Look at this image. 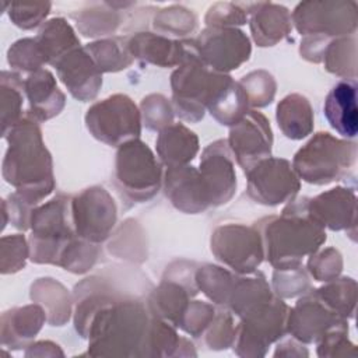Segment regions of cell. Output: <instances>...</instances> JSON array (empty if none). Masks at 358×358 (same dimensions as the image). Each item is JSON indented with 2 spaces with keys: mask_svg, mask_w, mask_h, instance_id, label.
<instances>
[{
  "mask_svg": "<svg viewBox=\"0 0 358 358\" xmlns=\"http://www.w3.org/2000/svg\"><path fill=\"white\" fill-rule=\"evenodd\" d=\"M85 50L90 53L98 69L103 71H117L131 63V55L126 39L112 38L88 43Z\"/></svg>",
  "mask_w": 358,
  "mask_h": 358,
  "instance_id": "f546056e",
  "label": "cell"
},
{
  "mask_svg": "<svg viewBox=\"0 0 358 358\" xmlns=\"http://www.w3.org/2000/svg\"><path fill=\"white\" fill-rule=\"evenodd\" d=\"M199 151V138L182 123L162 129L157 138V154L168 168L187 165Z\"/></svg>",
  "mask_w": 358,
  "mask_h": 358,
  "instance_id": "603a6c76",
  "label": "cell"
},
{
  "mask_svg": "<svg viewBox=\"0 0 358 358\" xmlns=\"http://www.w3.org/2000/svg\"><path fill=\"white\" fill-rule=\"evenodd\" d=\"M207 108L221 124L234 126L248 113L249 102L241 84L231 80Z\"/></svg>",
  "mask_w": 358,
  "mask_h": 358,
  "instance_id": "83f0119b",
  "label": "cell"
},
{
  "mask_svg": "<svg viewBox=\"0 0 358 358\" xmlns=\"http://www.w3.org/2000/svg\"><path fill=\"white\" fill-rule=\"evenodd\" d=\"M165 196L180 211L197 214L211 206L207 186L194 166L180 165L168 168L164 178Z\"/></svg>",
  "mask_w": 358,
  "mask_h": 358,
  "instance_id": "e0dca14e",
  "label": "cell"
},
{
  "mask_svg": "<svg viewBox=\"0 0 358 358\" xmlns=\"http://www.w3.org/2000/svg\"><path fill=\"white\" fill-rule=\"evenodd\" d=\"M70 196L59 194L46 204L34 208L29 227V257L34 263L60 266L67 248L77 236Z\"/></svg>",
  "mask_w": 358,
  "mask_h": 358,
  "instance_id": "277c9868",
  "label": "cell"
},
{
  "mask_svg": "<svg viewBox=\"0 0 358 358\" xmlns=\"http://www.w3.org/2000/svg\"><path fill=\"white\" fill-rule=\"evenodd\" d=\"M231 80V76L207 67L194 50L171 76L173 110L187 122H199L210 102Z\"/></svg>",
  "mask_w": 358,
  "mask_h": 358,
  "instance_id": "5b68a950",
  "label": "cell"
},
{
  "mask_svg": "<svg viewBox=\"0 0 358 358\" xmlns=\"http://www.w3.org/2000/svg\"><path fill=\"white\" fill-rule=\"evenodd\" d=\"M162 183L161 164L148 145L138 138L120 145L115 159V185L131 201H147Z\"/></svg>",
  "mask_w": 358,
  "mask_h": 358,
  "instance_id": "52a82bcc",
  "label": "cell"
},
{
  "mask_svg": "<svg viewBox=\"0 0 358 358\" xmlns=\"http://www.w3.org/2000/svg\"><path fill=\"white\" fill-rule=\"evenodd\" d=\"M29 256V246L25 245L22 235H10L1 238V273H15L25 266Z\"/></svg>",
  "mask_w": 358,
  "mask_h": 358,
  "instance_id": "d6a6232c",
  "label": "cell"
},
{
  "mask_svg": "<svg viewBox=\"0 0 358 358\" xmlns=\"http://www.w3.org/2000/svg\"><path fill=\"white\" fill-rule=\"evenodd\" d=\"M308 267L317 281H330L341 270L340 255L334 249H327L319 255L313 253Z\"/></svg>",
  "mask_w": 358,
  "mask_h": 358,
  "instance_id": "d590c367",
  "label": "cell"
},
{
  "mask_svg": "<svg viewBox=\"0 0 358 358\" xmlns=\"http://www.w3.org/2000/svg\"><path fill=\"white\" fill-rule=\"evenodd\" d=\"M150 323L140 301L106 295L92 313L83 337L90 340L91 355H144Z\"/></svg>",
  "mask_w": 358,
  "mask_h": 358,
  "instance_id": "3957f363",
  "label": "cell"
},
{
  "mask_svg": "<svg viewBox=\"0 0 358 358\" xmlns=\"http://www.w3.org/2000/svg\"><path fill=\"white\" fill-rule=\"evenodd\" d=\"M211 252L238 273H252L264 257L262 235L256 227L229 224L211 236Z\"/></svg>",
  "mask_w": 358,
  "mask_h": 358,
  "instance_id": "8fae6325",
  "label": "cell"
},
{
  "mask_svg": "<svg viewBox=\"0 0 358 358\" xmlns=\"http://www.w3.org/2000/svg\"><path fill=\"white\" fill-rule=\"evenodd\" d=\"M24 94L29 101V113L38 122L48 120L64 108V94L57 88L56 78L46 69L28 74L24 80Z\"/></svg>",
  "mask_w": 358,
  "mask_h": 358,
  "instance_id": "44dd1931",
  "label": "cell"
},
{
  "mask_svg": "<svg viewBox=\"0 0 358 358\" xmlns=\"http://www.w3.org/2000/svg\"><path fill=\"white\" fill-rule=\"evenodd\" d=\"M71 211L77 236L95 245L109 236L116 222V206L102 187L85 189L73 197Z\"/></svg>",
  "mask_w": 358,
  "mask_h": 358,
  "instance_id": "4fadbf2b",
  "label": "cell"
},
{
  "mask_svg": "<svg viewBox=\"0 0 358 358\" xmlns=\"http://www.w3.org/2000/svg\"><path fill=\"white\" fill-rule=\"evenodd\" d=\"M278 127L285 137L301 140L313 129V110L309 101L299 94L287 95L275 110Z\"/></svg>",
  "mask_w": 358,
  "mask_h": 358,
  "instance_id": "484cf974",
  "label": "cell"
},
{
  "mask_svg": "<svg viewBox=\"0 0 358 358\" xmlns=\"http://www.w3.org/2000/svg\"><path fill=\"white\" fill-rule=\"evenodd\" d=\"M309 214L323 228L327 227L333 231L347 228L354 224L355 215V196L350 189L336 187L315 199L308 200Z\"/></svg>",
  "mask_w": 358,
  "mask_h": 358,
  "instance_id": "7402d4cb",
  "label": "cell"
},
{
  "mask_svg": "<svg viewBox=\"0 0 358 358\" xmlns=\"http://www.w3.org/2000/svg\"><path fill=\"white\" fill-rule=\"evenodd\" d=\"M220 6L222 7V10L217 11L211 7L206 15V22L210 27H232L236 24H245L248 11L239 8V4L220 3Z\"/></svg>",
  "mask_w": 358,
  "mask_h": 358,
  "instance_id": "8d00e7d4",
  "label": "cell"
},
{
  "mask_svg": "<svg viewBox=\"0 0 358 358\" xmlns=\"http://www.w3.org/2000/svg\"><path fill=\"white\" fill-rule=\"evenodd\" d=\"M306 197L291 200L278 217L259 221L264 257L277 270L299 268L306 255H313L326 241L324 228L312 218Z\"/></svg>",
  "mask_w": 358,
  "mask_h": 358,
  "instance_id": "7a4b0ae2",
  "label": "cell"
},
{
  "mask_svg": "<svg viewBox=\"0 0 358 358\" xmlns=\"http://www.w3.org/2000/svg\"><path fill=\"white\" fill-rule=\"evenodd\" d=\"M126 42L133 57L159 67L180 66L196 50L193 41H172L151 32H138Z\"/></svg>",
  "mask_w": 358,
  "mask_h": 358,
  "instance_id": "d6986e66",
  "label": "cell"
},
{
  "mask_svg": "<svg viewBox=\"0 0 358 358\" xmlns=\"http://www.w3.org/2000/svg\"><path fill=\"white\" fill-rule=\"evenodd\" d=\"M35 42L45 59V63L52 66L71 50L80 48L78 38L63 18H53L48 21L41 28Z\"/></svg>",
  "mask_w": 358,
  "mask_h": 358,
  "instance_id": "4316f807",
  "label": "cell"
},
{
  "mask_svg": "<svg viewBox=\"0 0 358 358\" xmlns=\"http://www.w3.org/2000/svg\"><path fill=\"white\" fill-rule=\"evenodd\" d=\"M323 113L329 124L341 136L352 138L358 131L357 83L354 78L338 81L327 94Z\"/></svg>",
  "mask_w": 358,
  "mask_h": 358,
  "instance_id": "ffe728a7",
  "label": "cell"
},
{
  "mask_svg": "<svg viewBox=\"0 0 358 358\" xmlns=\"http://www.w3.org/2000/svg\"><path fill=\"white\" fill-rule=\"evenodd\" d=\"M144 122L150 130H162L172 124V106L162 95H150L141 103Z\"/></svg>",
  "mask_w": 358,
  "mask_h": 358,
  "instance_id": "836d02e7",
  "label": "cell"
},
{
  "mask_svg": "<svg viewBox=\"0 0 358 358\" xmlns=\"http://www.w3.org/2000/svg\"><path fill=\"white\" fill-rule=\"evenodd\" d=\"M245 173L249 197L264 206L291 201L301 186L292 165L284 158H264Z\"/></svg>",
  "mask_w": 358,
  "mask_h": 358,
  "instance_id": "30bf717a",
  "label": "cell"
},
{
  "mask_svg": "<svg viewBox=\"0 0 358 358\" xmlns=\"http://www.w3.org/2000/svg\"><path fill=\"white\" fill-rule=\"evenodd\" d=\"M45 322L43 310L29 305L4 312L1 316V341L8 348H21L28 340L36 336Z\"/></svg>",
  "mask_w": 358,
  "mask_h": 358,
  "instance_id": "d4e9b609",
  "label": "cell"
},
{
  "mask_svg": "<svg viewBox=\"0 0 358 358\" xmlns=\"http://www.w3.org/2000/svg\"><path fill=\"white\" fill-rule=\"evenodd\" d=\"M200 60L217 73L236 70L252 52L249 38L232 27H208L193 41Z\"/></svg>",
  "mask_w": 358,
  "mask_h": 358,
  "instance_id": "7c38bea8",
  "label": "cell"
},
{
  "mask_svg": "<svg viewBox=\"0 0 358 358\" xmlns=\"http://www.w3.org/2000/svg\"><path fill=\"white\" fill-rule=\"evenodd\" d=\"M8 63L20 71H35L42 69L45 59L35 42V38H25L17 41L7 52Z\"/></svg>",
  "mask_w": 358,
  "mask_h": 358,
  "instance_id": "1f68e13d",
  "label": "cell"
},
{
  "mask_svg": "<svg viewBox=\"0 0 358 358\" xmlns=\"http://www.w3.org/2000/svg\"><path fill=\"white\" fill-rule=\"evenodd\" d=\"M199 171L207 186L211 206H221L234 196L236 175L227 140H217L204 148Z\"/></svg>",
  "mask_w": 358,
  "mask_h": 358,
  "instance_id": "2e32d148",
  "label": "cell"
},
{
  "mask_svg": "<svg viewBox=\"0 0 358 358\" xmlns=\"http://www.w3.org/2000/svg\"><path fill=\"white\" fill-rule=\"evenodd\" d=\"M0 103H1V133L6 136L8 130L17 124L24 116V80L18 73L1 71L0 76Z\"/></svg>",
  "mask_w": 358,
  "mask_h": 358,
  "instance_id": "f1b7e54d",
  "label": "cell"
},
{
  "mask_svg": "<svg viewBox=\"0 0 358 358\" xmlns=\"http://www.w3.org/2000/svg\"><path fill=\"white\" fill-rule=\"evenodd\" d=\"M288 306L278 298L268 299L255 305L245 315L236 327L235 350L238 355H264L266 348L282 338L287 333Z\"/></svg>",
  "mask_w": 358,
  "mask_h": 358,
  "instance_id": "9c48e42d",
  "label": "cell"
},
{
  "mask_svg": "<svg viewBox=\"0 0 358 358\" xmlns=\"http://www.w3.org/2000/svg\"><path fill=\"white\" fill-rule=\"evenodd\" d=\"M39 123L29 113L3 138L8 143L3 159V178L29 206L38 204L55 189L52 157L42 140Z\"/></svg>",
  "mask_w": 358,
  "mask_h": 358,
  "instance_id": "6da1fadb",
  "label": "cell"
},
{
  "mask_svg": "<svg viewBox=\"0 0 358 358\" xmlns=\"http://www.w3.org/2000/svg\"><path fill=\"white\" fill-rule=\"evenodd\" d=\"M234 159L239 166L248 172L252 166L271 154L273 133L267 117L257 110H248V113L231 127L227 140Z\"/></svg>",
  "mask_w": 358,
  "mask_h": 358,
  "instance_id": "5bb4252c",
  "label": "cell"
},
{
  "mask_svg": "<svg viewBox=\"0 0 358 358\" xmlns=\"http://www.w3.org/2000/svg\"><path fill=\"white\" fill-rule=\"evenodd\" d=\"M50 3H11L8 6V17L14 25L22 29L38 27L48 15Z\"/></svg>",
  "mask_w": 358,
  "mask_h": 358,
  "instance_id": "e575fe53",
  "label": "cell"
},
{
  "mask_svg": "<svg viewBox=\"0 0 358 358\" xmlns=\"http://www.w3.org/2000/svg\"><path fill=\"white\" fill-rule=\"evenodd\" d=\"M85 124L96 140L108 145L120 147L138 138L141 115L130 96L115 94L88 108Z\"/></svg>",
  "mask_w": 358,
  "mask_h": 358,
  "instance_id": "ba28073f",
  "label": "cell"
},
{
  "mask_svg": "<svg viewBox=\"0 0 358 358\" xmlns=\"http://www.w3.org/2000/svg\"><path fill=\"white\" fill-rule=\"evenodd\" d=\"M255 7L250 11V31L259 46H273L288 35L291 15L285 7L271 3H259Z\"/></svg>",
  "mask_w": 358,
  "mask_h": 358,
  "instance_id": "cb8c5ba5",
  "label": "cell"
},
{
  "mask_svg": "<svg viewBox=\"0 0 358 358\" xmlns=\"http://www.w3.org/2000/svg\"><path fill=\"white\" fill-rule=\"evenodd\" d=\"M345 317L331 309L315 291L298 301L287 317V331L303 343L317 341L330 329L344 324Z\"/></svg>",
  "mask_w": 358,
  "mask_h": 358,
  "instance_id": "9a60e30c",
  "label": "cell"
},
{
  "mask_svg": "<svg viewBox=\"0 0 358 358\" xmlns=\"http://www.w3.org/2000/svg\"><path fill=\"white\" fill-rule=\"evenodd\" d=\"M357 148L327 131L315 134L294 155L292 168L308 183L326 185L338 180L355 162Z\"/></svg>",
  "mask_w": 358,
  "mask_h": 358,
  "instance_id": "8992f818",
  "label": "cell"
},
{
  "mask_svg": "<svg viewBox=\"0 0 358 358\" xmlns=\"http://www.w3.org/2000/svg\"><path fill=\"white\" fill-rule=\"evenodd\" d=\"M60 81L78 101H91L102 85V71L98 69L85 48H77L62 57L56 64Z\"/></svg>",
  "mask_w": 358,
  "mask_h": 358,
  "instance_id": "ac0fdd59",
  "label": "cell"
},
{
  "mask_svg": "<svg viewBox=\"0 0 358 358\" xmlns=\"http://www.w3.org/2000/svg\"><path fill=\"white\" fill-rule=\"evenodd\" d=\"M239 84L246 94L249 106L262 108L271 103L275 94V81L267 71H252L242 77Z\"/></svg>",
  "mask_w": 358,
  "mask_h": 358,
  "instance_id": "4dcf8cb0",
  "label": "cell"
}]
</instances>
